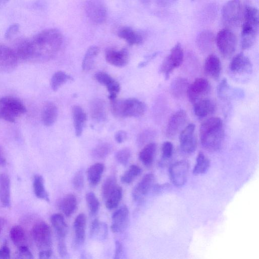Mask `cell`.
<instances>
[{"instance_id": "1", "label": "cell", "mask_w": 259, "mask_h": 259, "mask_svg": "<svg viewBox=\"0 0 259 259\" xmlns=\"http://www.w3.org/2000/svg\"><path fill=\"white\" fill-rule=\"evenodd\" d=\"M63 35L56 28L44 30L29 38L16 43L15 51L19 61L43 63L53 59L60 50Z\"/></svg>"}, {"instance_id": "2", "label": "cell", "mask_w": 259, "mask_h": 259, "mask_svg": "<svg viewBox=\"0 0 259 259\" xmlns=\"http://www.w3.org/2000/svg\"><path fill=\"white\" fill-rule=\"evenodd\" d=\"M199 135L201 144L206 150L215 152L222 146L225 138V130L222 119L211 117L200 124Z\"/></svg>"}, {"instance_id": "3", "label": "cell", "mask_w": 259, "mask_h": 259, "mask_svg": "<svg viewBox=\"0 0 259 259\" xmlns=\"http://www.w3.org/2000/svg\"><path fill=\"white\" fill-rule=\"evenodd\" d=\"M241 32V47L247 50L253 46L258 29V11L253 7L245 8Z\"/></svg>"}, {"instance_id": "4", "label": "cell", "mask_w": 259, "mask_h": 259, "mask_svg": "<svg viewBox=\"0 0 259 259\" xmlns=\"http://www.w3.org/2000/svg\"><path fill=\"white\" fill-rule=\"evenodd\" d=\"M112 113L118 117H137L142 116L146 110V105L136 98L111 100Z\"/></svg>"}, {"instance_id": "5", "label": "cell", "mask_w": 259, "mask_h": 259, "mask_svg": "<svg viewBox=\"0 0 259 259\" xmlns=\"http://www.w3.org/2000/svg\"><path fill=\"white\" fill-rule=\"evenodd\" d=\"M26 112L25 106L19 99L11 96L0 98V119L14 122Z\"/></svg>"}, {"instance_id": "6", "label": "cell", "mask_w": 259, "mask_h": 259, "mask_svg": "<svg viewBox=\"0 0 259 259\" xmlns=\"http://www.w3.org/2000/svg\"><path fill=\"white\" fill-rule=\"evenodd\" d=\"M242 7L239 0H230L223 7L222 18L223 24L229 28L236 27L241 23Z\"/></svg>"}, {"instance_id": "7", "label": "cell", "mask_w": 259, "mask_h": 259, "mask_svg": "<svg viewBox=\"0 0 259 259\" xmlns=\"http://www.w3.org/2000/svg\"><path fill=\"white\" fill-rule=\"evenodd\" d=\"M31 235L40 251L52 249V232L47 223L44 221L36 223L31 229Z\"/></svg>"}, {"instance_id": "8", "label": "cell", "mask_w": 259, "mask_h": 259, "mask_svg": "<svg viewBox=\"0 0 259 259\" xmlns=\"http://www.w3.org/2000/svg\"><path fill=\"white\" fill-rule=\"evenodd\" d=\"M184 60V52L180 43L178 42L170 50V53L162 62L159 72L168 79L175 69L181 65Z\"/></svg>"}, {"instance_id": "9", "label": "cell", "mask_w": 259, "mask_h": 259, "mask_svg": "<svg viewBox=\"0 0 259 259\" xmlns=\"http://www.w3.org/2000/svg\"><path fill=\"white\" fill-rule=\"evenodd\" d=\"M215 41L221 55L225 58H230L235 52L237 39L235 34L229 28L221 30L218 33Z\"/></svg>"}, {"instance_id": "10", "label": "cell", "mask_w": 259, "mask_h": 259, "mask_svg": "<svg viewBox=\"0 0 259 259\" xmlns=\"http://www.w3.org/2000/svg\"><path fill=\"white\" fill-rule=\"evenodd\" d=\"M210 90V83L207 79L199 77L189 84L187 96L192 104H194L199 100L205 98Z\"/></svg>"}, {"instance_id": "11", "label": "cell", "mask_w": 259, "mask_h": 259, "mask_svg": "<svg viewBox=\"0 0 259 259\" xmlns=\"http://www.w3.org/2000/svg\"><path fill=\"white\" fill-rule=\"evenodd\" d=\"M85 13L94 23H104L107 18V10L104 5L99 0H88L84 5Z\"/></svg>"}, {"instance_id": "12", "label": "cell", "mask_w": 259, "mask_h": 259, "mask_svg": "<svg viewBox=\"0 0 259 259\" xmlns=\"http://www.w3.org/2000/svg\"><path fill=\"white\" fill-rule=\"evenodd\" d=\"M189 170L187 161L181 160L174 163L169 168V178L176 186L180 187L186 183Z\"/></svg>"}, {"instance_id": "13", "label": "cell", "mask_w": 259, "mask_h": 259, "mask_svg": "<svg viewBox=\"0 0 259 259\" xmlns=\"http://www.w3.org/2000/svg\"><path fill=\"white\" fill-rule=\"evenodd\" d=\"M19 60L13 48L0 43V73H9L18 66Z\"/></svg>"}, {"instance_id": "14", "label": "cell", "mask_w": 259, "mask_h": 259, "mask_svg": "<svg viewBox=\"0 0 259 259\" xmlns=\"http://www.w3.org/2000/svg\"><path fill=\"white\" fill-rule=\"evenodd\" d=\"M195 125L190 123L180 133L179 140L181 150L186 154L193 153L197 145V140L195 134Z\"/></svg>"}, {"instance_id": "15", "label": "cell", "mask_w": 259, "mask_h": 259, "mask_svg": "<svg viewBox=\"0 0 259 259\" xmlns=\"http://www.w3.org/2000/svg\"><path fill=\"white\" fill-rule=\"evenodd\" d=\"M187 114L185 110L180 109L169 117L165 130V136L172 138L180 133L187 121Z\"/></svg>"}, {"instance_id": "16", "label": "cell", "mask_w": 259, "mask_h": 259, "mask_svg": "<svg viewBox=\"0 0 259 259\" xmlns=\"http://www.w3.org/2000/svg\"><path fill=\"white\" fill-rule=\"evenodd\" d=\"M111 229L114 233H121L125 231L130 222V211L126 205L117 209L112 215Z\"/></svg>"}, {"instance_id": "17", "label": "cell", "mask_w": 259, "mask_h": 259, "mask_svg": "<svg viewBox=\"0 0 259 259\" xmlns=\"http://www.w3.org/2000/svg\"><path fill=\"white\" fill-rule=\"evenodd\" d=\"M155 177L152 173L145 175L132 191L133 198L136 201L143 200L154 185Z\"/></svg>"}, {"instance_id": "18", "label": "cell", "mask_w": 259, "mask_h": 259, "mask_svg": "<svg viewBox=\"0 0 259 259\" xmlns=\"http://www.w3.org/2000/svg\"><path fill=\"white\" fill-rule=\"evenodd\" d=\"M253 66L250 59L243 53L234 56L230 65V70L233 73L238 74H251Z\"/></svg>"}, {"instance_id": "19", "label": "cell", "mask_w": 259, "mask_h": 259, "mask_svg": "<svg viewBox=\"0 0 259 259\" xmlns=\"http://www.w3.org/2000/svg\"><path fill=\"white\" fill-rule=\"evenodd\" d=\"M96 80L100 84L104 85L108 93L109 99L113 100L116 98L120 91L119 83L112 76L104 72H98L95 75Z\"/></svg>"}, {"instance_id": "20", "label": "cell", "mask_w": 259, "mask_h": 259, "mask_svg": "<svg viewBox=\"0 0 259 259\" xmlns=\"http://www.w3.org/2000/svg\"><path fill=\"white\" fill-rule=\"evenodd\" d=\"M105 59L109 64L113 66L124 67L128 62V52L125 48L120 50L112 48L108 49L105 51Z\"/></svg>"}, {"instance_id": "21", "label": "cell", "mask_w": 259, "mask_h": 259, "mask_svg": "<svg viewBox=\"0 0 259 259\" xmlns=\"http://www.w3.org/2000/svg\"><path fill=\"white\" fill-rule=\"evenodd\" d=\"M217 105L211 99L204 98L193 104V111L198 118H205L212 114L216 110Z\"/></svg>"}, {"instance_id": "22", "label": "cell", "mask_w": 259, "mask_h": 259, "mask_svg": "<svg viewBox=\"0 0 259 259\" xmlns=\"http://www.w3.org/2000/svg\"><path fill=\"white\" fill-rule=\"evenodd\" d=\"M204 70L205 73L211 78L215 80L219 79L222 71V64L219 58L214 54L209 55L204 62Z\"/></svg>"}, {"instance_id": "23", "label": "cell", "mask_w": 259, "mask_h": 259, "mask_svg": "<svg viewBox=\"0 0 259 259\" xmlns=\"http://www.w3.org/2000/svg\"><path fill=\"white\" fill-rule=\"evenodd\" d=\"M87 219L85 215L81 213L77 215L73 222L74 242L76 245L83 243L85 238Z\"/></svg>"}, {"instance_id": "24", "label": "cell", "mask_w": 259, "mask_h": 259, "mask_svg": "<svg viewBox=\"0 0 259 259\" xmlns=\"http://www.w3.org/2000/svg\"><path fill=\"white\" fill-rule=\"evenodd\" d=\"M0 202L4 207L11 206V181L5 173L0 174Z\"/></svg>"}, {"instance_id": "25", "label": "cell", "mask_w": 259, "mask_h": 259, "mask_svg": "<svg viewBox=\"0 0 259 259\" xmlns=\"http://www.w3.org/2000/svg\"><path fill=\"white\" fill-rule=\"evenodd\" d=\"M58 206L65 216L69 217L74 213L77 208V198L73 194H67L60 199Z\"/></svg>"}, {"instance_id": "26", "label": "cell", "mask_w": 259, "mask_h": 259, "mask_svg": "<svg viewBox=\"0 0 259 259\" xmlns=\"http://www.w3.org/2000/svg\"><path fill=\"white\" fill-rule=\"evenodd\" d=\"M92 118L98 122L103 121L107 117L106 104L104 100L97 98L92 101L90 106Z\"/></svg>"}, {"instance_id": "27", "label": "cell", "mask_w": 259, "mask_h": 259, "mask_svg": "<svg viewBox=\"0 0 259 259\" xmlns=\"http://www.w3.org/2000/svg\"><path fill=\"white\" fill-rule=\"evenodd\" d=\"M189 82L183 77H177L171 82L170 85V92L176 99H181L187 95Z\"/></svg>"}, {"instance_id": "28", "label": "cell", "mask_w": 259, "mask_h": 259, "mask_svg": "<svg viewBox=\"0 0 259 259\" xmlns=\"http://www.w3.org/2000/svg\"><path fill=\"white\" fill-rule=\"evenodd\" d=\"M58 112L56 105L52 102H48L43 106L41 118L43 124L46 126H51L56 122Z\"/></svg>"}, {"instance_id": "29", "label": "cell", "mask_w": 259, "mask_h": 259, "mask_svg": "<svg viewBox=\"0 0 259 259\" xmlns=\"http://www.w3.org/2000/svg\"><path fill=\"white\" fill-rule=\"evenodd\" d=\"M72 113L75 135L77 137H80L87 120L86 114L82 108L78 105L72 107Z\"/></svg>"}, {"instance_id": "30", "label": "cell", "mask_w": 259, "mask_h": 259, "mask_svg": "<svg viewBox=\"0 0 259 259\" xmlns=\"http://www.w3.org/2000/svg\"><path fill=\"white\" fill-rule=\"evenodd\" d=\"M118 37L124 39L130 45H140L142 43L143 38L141 34L135 31L129 27H123L117 31Z\"/></svg>"}, {"instance_id": "31", "label": "cell", "mask_w": 259, "mask_h": 259, "mask_svg": "<svg viewBox=\"0 0 259 259\" xmlns=\"http://www.w3.org/2000/svg\"><path fill=\"white\" fill-rule=\"evenodd\" d=\"M215 37L213 33L209 30L201 32L197 38V45L203 53L209 52L213 48Z\"/></svg>"}, {"instance_id": "32", "label": "cell", "mask_w": 259, "mask_h": 259, "mask_svg": "<svg viewBox=\"0 0 259 259\" xmlns=\"http://www.w3.org/2000/svg\"><path fill=\"white\" fill-rule=\"evenodd\" d=\"M50 220L58 239H65L67 233L68 226L63 215L59 213H54L51 217Z\"/></svg>"}, {"instance_id": "33", "label": "cell", "mask_w": 259, "mask_h": 259, "mask_svg": "<svg viewBox=\"0 0 259 259\" xmlns=\"http://www.w3.org/2000/svg\"><path fill=\"white\" fill-rule=\"evenodd\" d=\"M156 144L153 142L147 144L141 150L139 158L145 166H150L153 162L156 151Z\"/></svg>"}, {"instance_id": "34", "label": "cell", "mask_w": 259, "mask_h": 259, "mask_svg": "<svg viewBox=\"0 0 259 259\" xmlns=\"http://www.w3.org/2000/svg\"><path fill=\"white\" fill-rule=\"evenodd\" d=\"M90 235L92 238L103 240L108 235V227L105 223L96 219L92 222L90 227Z\"/></svg>"}, {"instance_id": "35", "label": "cell", "mask_w": 259, "mask_h": 259, "mask_svg": "<svg viewBox=\"0 0 259 259\" xmlns=\"http://www.w3.org/2000/svg\"><path fill=\"white\" fill-rule=\"evenodd\" d=\"M32 186L34 193L36 197L47 202H50L49 195L46 189L42 176L37 174L34 176Z\"/></svg>"}, {"instance_id": "36", "label": "cell", "mask_w": 259, "mask_h": 259, "mask_svg": "<svg viewBox=\"0 0 259 259\" xmlns=\"http://www.w3.org/2000/svg\"><path fill=\"white\" fill-rule=\"evenodd\" d=\"M104 170V165L102 163H96L88 169L87 175L89 184L96 186L100 182Z\"/></svg>"}, {"instance_id": "37", "label": "cell", "mask_w": 259, "mask_h": 259, "mask_svg": "<svg viewBox=\"0 0 259 259\" xmlns=\"http://www.w3.org/2000/svg\"><path fill=\"white\" fill-rule=\"evenodd\" d=\"M100 52L99 48L96 46L90 47L87 50L82 62V68L84 71H88L94 67L95 59Z\"/></svg>"}, {"instance_id": "38", "label": "cell", "mask_w": 259, "mask_h": 259, "mask_svg": "<svg viewBox=\"0 0 259 259\" xmlns=\"http://www.w3.org/2000/svg\"><path fill=\"white\" fill-rule=\"evenodd\" d=\"M10 238L17 247L26 245V236L24 229L19 225L13 226L10 232Z\"/></svg>"}, {"instance_id": "39", "label": "cell", "mask_w": 259, "mask_h": 259, "mask_svg": "<svg viewBox=\"0 0 259 259\" xmlns=\"http://www.w3.org/2000/svg\"><path fill=\"white\" fill-rule=\"evenodd\" d=\"M210 165L208 157L202 152H200L197 156L195 165L192 173L194 175L198 176L206 172Z\"/></svg>"}, {"instance_id": "40", "label": "cell", "mask_w": 259, "mask_h": 259, "mask_svg": "<svg viewBox=\"0 0 259 259\" xmlns=\"http://www.w3.org/2000/svg\"><path fill=\"white\" fill-rule=\"evenodd\" d=\"M72 79L71 76L62 71L54 73L51 79V87L53 91H57L62 85L68 81Z\"/></svg>"}, {"instance_id": "41", "label": "cell", "mask_w": 259, "mask_h": 259, "mask_svg": "<svg viewBox=\"0 0 259 259\" xmlns=\"http://www.w3.org/2000/svg\"><path fill=\"white\" fill-rule=\"evenodd\" d=\"M122 197V189L119 186L105 199V206L108 209H113L118 206Z\"/></svg>"}, {"instance_id": "42", "label": "cell", "mask_w": 259, "mask_h": 259, "mask_svg": "<svg viewBox=\"0 0 259 259\" xmlns=\"http://www.w3.org/2000/svg\"><path fill=\"white\" fill-rule=\"evenodd\" d=\"M142 172V169L138 165H131L121 177V181L125 184H130L138 177Z\"/></svg>"}, {"instance_id": "43", "label": "cell", "mask_w": 259, "mask_h": 259, "mask_svg": "<svg viewBox=\"0 0 259 259\" xmlns=\"http://www.w3.org/2000/svg\"><path fill=\"white\" fill-rule=\"evenodd\" d=\"M117 186L116 179L114 176L108 177L101 187V194L103 198L106 199Z\"/></svg>"}, {"instance_id": "44", "label": "cell", "mask_w": 259, "mask_h": 259, "mask_svg": "<svg viewBox=\"0 0 259 259\" xmlns=\"http://www.w3.org/2000/svg\"><path fill=\"white\" fill-rule=\"evenodd\" d=\"M112 146L108 143H102L96 146L92 151L93 156L97 159L107 157L112 152Z\"/></svg>"}, {"instance_id": "45", "label": "cell", "mask_w": 259, "mask_h": 259, "mask_svg": "<svg viewBox=\"0 0 259 259\" xmlns=\"http://www.w3.org/2000/svg\"><path fill=\"white\" fill-rule=\"evenodd\" d=\"M85 200L91 214L97 213L100 207V202L94 193L89 192L85 195Z\"/></svg>"}, {"instance_id": "46", "label": "cell", "mask_w": 259, "mask_h": 259, "mask_svg": "<svg viewBox=\"0 0 259 259\" xmlns=\"http://www.w3.org/2000/svg\"><path fill=\"white\" fill-rule=\"evenodd\" d=\"M131 152L127 148H122L117 152L115 158L117 161L122 165H126L131 158Z\"/></svg>"}, {"instance_id": "47", "label": "cell", "mask_w": 259, "mask_h": 259, "mask_svg": "<svg viewBox=\"0 0 259 259\" xmlns=\"http://www.w3.org/2000/svg\"><path fill=\"white\" fill-rule=\"evenodd\" d=\"M72 184L74 188L76 190H81L84 186V176L82 170L77 171L74 175L72 180Z\"/></svg>"}, {"instance_id": "48", "label": "cell", "mask_w": 259, "mask_h": 259, "mask_svg": "<svg viewBox=\"0 0 259 259\" xmlns=\"http://www.w3.org/2000/svg\"><path fill=\"white\" fill-rule=\"evenodd\" d=\"M230 90L227 80L225 78L223 79L218 87V96L222 99H227L229 96L228 94Z\"/></svg>"}, {"instance_id": "49", "label": "cell", "mask_w": 259, "mask_h": 259, "mask_svg": "<svg viewBox=\"0 0 259 259\" xmlns=\"http://www.w3.org/2000/svg\"><path fill=\"white\" fill-rule=\"evenodd\" d=\"M174 147L169 141L164 142L161 147L162 156L163 159H168L172 155Z\"/></svg>"}, {"instance_id": "50", "label": "cell", "mask_w": 259, "mask_h": 259, "mask_svg": "<svg viewBox=\"0 0 259 259\" xmlns=\"http://www.w3.org/2000/svg\"><path fill=\"white\" fill-rule=\"evenodd\" d=\"M16 257L18 258L31 259L33 258V256L28 247L26 245H23L18 247Z\"/></svg>"}, {"instance_id": "51", "label": "cell", "mask_w": 259, "mask_h": 259, "mask_svg": "<svg viewBox=\"0 0 259 259\" xmlns=\"http://www.w3.org/2000/svg\"><path fill=\"white\" fill-rule=\"evenodd\" d=\"M20 26L18 24H12L7 29L5 34L6 39H10L13 37L19 31Z\"/></svg>"}, {"instance_id": "52", "label": "cell", "mask_w": 259, "mask_h": 259, "mask_svg": "<svg viewBox=\"0 0 259 259\" xmlns=\"http://www.w3.org/2000/svg\"><path fill=\"white\" fill-rule=\"evenodd\" d=\"M58 252L62 257H65L67 255V250L65 239H58Z\"/></svg>"}, {"instance_id": "53", "label": "cell", "mask_w": 259, "mask_h": 259, "mask_svg": "<svg viewBox=\"0 0 259 259\" xmlns=\"http://www.w3.org/2000/svg\"><path fill=\"white\" fill-rule=\"evenodd\" d=\"M10 258V250L7 242H5L0 247V259Z\"/></svg>"}, {"instance_id": "54", "label": "cell", "mask_w": 259, "mask_h": 259, "mask_svg": "<svg viewBox=\"0 0 259 259\" xmlns=\"http://www.w3.org/2000/svg\"><path fill=\"white\" fill-rule=\"evenodd\" d=\"M153 131L146 130L143 131L138 136V141L139 144L145 142L148 139L152 136Z\"/></svg>"}, {"instance_id": "55", "label": "cell", "mask_w": 259, "mask_h": 259, "mask_svg": "<svg viewBox=\"0 0 259 259\" xmlns=\"http://www.w3.org/2000/svg\"><path fill=\"white\" fill-rule=\"evenodd\" d=\"M115 252L114 258L118 259L121 257L123 254V246L119 241H116L115 242Z\"/></svg>"}, {"instance_id": "56", "label": "cell", "mask_w": 259, "mask_h": 259, "mask_svg": "<svg viewBox=\"0 0 259 259\" xmlns=\"http://www.w3.org/2000/svg\"><path fill=\"white\" fill-rule=\"evenodd\" d=\"M127 138V134L124 131H119L115 134V140L118 143H123Z\"/></svg>"}, {"instance_id": "57", "label": "cell", "mask_w": 259, "mask_h": 259, "mask_svg": "<svg viewBox=\"0 0 259 259\" xmlns=\"http://www.w3.org/2000/svg\"><path fill=\"white\" fill-rule=\"evenodd\" d=\"M52 255V250L48 249L45 250L39 251L38 253L39 258H49Z\"/></svg>"}, {"instance_id": "58", "label": "cell", "mask_w": 259, "mask_h": 259, "mask_svg": "<svg viewBox=\"0 0 259 259\" xmlns=\"http://www.w3.org/2000/svg\"><path fill=\"white\" fill-rule=\"evenodd\" d=\"M7 163L6 158L4 151L0 146V166H5Z\"/></svg>"}, {"instance_id": "59", "label": "cell", "mask_w": 259, "mask_h": 259, "mask_svg": "<svg viewBox=\"0 0 259 259\" xmlns=\"http://www.w3.org/2000/svg\"><path fill=\"white\" fill-rule=\"evenodd\" d=\"M5 224H6L5 219L3 217H0V235L4 229Z\"/></svg>"}, {"instance_id": "60", "label": "cell", "mask_w": 259, "mask_h": 259, "mask_svg": "<svg viewBox=\"0 0 259 259\" xmlns=\"http://www.w3.org/2000/svg\"><path fill=\"white\" fill-rule=\"evenodd\" d=\"M9 0H0V8L6 5Z\"/></svg>"}, {"instance_id": "61", "label": "cell", "mask_w": 259, "mask_h": 259, "mask_svg": "<svg viewBox=\"0 0 259 259\" xmlns=\"http://www.w3.org/2000/svg\"><path fill=\"white\" fill-rule=\"evenodd\" d=\"M143 3H147L149 0H141Z\"/></svg>"}, {"instance_id": "62", "label": "cell", "mask_w": 259, "mask_h": 259, "mask_svg": "<svg viewBox=\"0 0 259 259\" xmlns=\"http://www.w3.org/2000/svg\"><path fill=\"white\" fill-rule=\"evenodd\" d=\"M192 1H194V0H192Z\"/></svg>"}]
</instances>
